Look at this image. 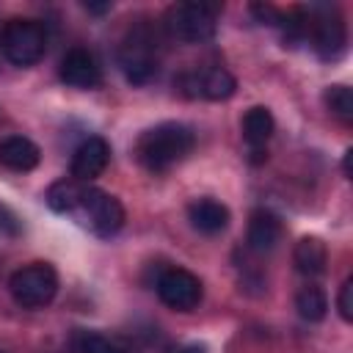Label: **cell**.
Segmentation results:
<instances>
[{
    "label": "cell",
    "mask_w": 353,
    "mask_h": 353,
    "mask_svg": "<svg viewBox=\"0 0 353 353\" xmlns=\"http://www.w3.org/2000/svg\"><path fill=\"white\" fill-rule=\"evenodd\" d=\"M196 146V132L188 124L179 121H163L152 130H146L138 143H135V157L138 163L152 171V174H163L168 168H174L176 163H182Z\"/></svg>",
    "instance_id": "cell-1"
},
{
    "label": "cell",
    "mask_w": 353,
    "mask_h": 353,
    "mask_svg": "<svg viewBox=\"0 0 353 353\" xmlns=\"http://www.w3.org/2000/svg\"><path fill=\"white\" fill-rule=\"evenodd\" d=\"M165 33L176 41L199 44L215 36L218 28V6L210 3H174L165 11Z\"/></svg>",
    "instance_id": "cell-2"
},
{
    "label": "cell",
    "mask_w": 353,
    "mask_h": 353,
    "mask_svg": "<svg viewBox=\"0 0 353 353\" xmlns=\"http://www.w3.org/2000/svg\"><path fill=\"white\" fill-rule=\"evenodd\" d=\"M119 66L135 85H143L157 74V39L152 36L149 25L130 28L119 47Z\"/></svg>",
    "instance_id": "cell-3"
},
{
    "label": "cell",
    "mask_w": 353,
    "mask_h": 353,
    "mask_svg": "<svg viewBox=\"0 0 353 353\" xmlns=\"http://www.w3.org/2000/svg\"><path fill=\"white\" fill-rule=\"evenodd\" d=\"M0 47L14 66H33L44 58V50H47L44 25L36 19H19V17L8 19L0 36Z\"/></svg>",
    "instance_id": "cell-4"
},
{
    "label": "cell",
    "mask_w": 353,
    "mask_h": 353,
    "mask_svg": "<svg viewBox=\"0 0 353 353\" xmlns=\"http://www.w3.org/2000/svg\"><path fill=\"white\" fill-rule=\"evenodd\" d=\"M8 290L22 309H41L58 292V273L47 262H30L11 273Z\"/></svg>",
    "instance_id": "cell-5"
},
{
    "label": "cell",
    "mask_w": 353,
    "mask_h": 353,
    "mask_svg": "<svg viewBox=\"0 0 353 353\" xmlns=\"http://www.w3.org/2000/svg\"><path fill=\"white\" fill-rule=\"evenodd\" d=\"M72 215L99 237H113L124 226L121 201L105 190H97V188H85V193H83V199Z\"/></svg>",
    "instance_id": "cell-6"
},
{
    "label": "cell",
    "mask_w": 353,
    "mask_h": 353,
    "mask_svg": "<svg viewBox=\"0 0 353 353\" xmlns=\"http://www.w3.org/2000/svg\"><path fill=\"white\" fill-rule=\"evenodd\" d=\"M157 295L168 309L190 312L201 301V281L185 268H168L157 276Z\"/></svg>",
    "instance_id": "cell-7"
},
{
    "label": "cell",
    "mask_w": 353,
    "mask_h": 353,
    "mask_svg": "<svg viewBox=\"0 0 353 353\" xmlns=\"http://www.w3.org/2000/svg\"><path fill=\"white\" fill-rule=\"evenodd\" d=\"M320 14H309L306 19V33H312L314 50L320 58L325 61H336L345 52L347 44V33H345V22L334 8H317Z\"/></svg>",
    "instance_id": "cell-8"
},
{
    "label": "cell",
    "mask_w": 353,
    "mask_h": 353,
    "mask_svg": "<svg viewBox=\"0 0 353 353\" xmlns=\"http://www.w3.org/2000/svg\"><path fill=\"white\" fill-rule=\"evenodd\" d=\"M58 72H61V80L66 85H72V88L88 91V88H97L102 83V69H99L94 52L85 50V47H72L61 58V69Z\"/></svg>",
    "instance_id": "cell-9"
},
{
    "label": "cell",
    "mask_w": 353,
    "mask_h": 353,
    "mask_svg": "<svg viewBox=\"0 0 353 353\" xmlns=\"http://www.w3.org/2000/svg\"><path fill=\"white\" fill-rule=\"evenodd\" d=\"M108 163H110V143L99 135H91L72 154V179L91 182L108 168Z\"/></svg>",
    "instance_id": "cell-10"
},
{
    "label": "cell",
    "mask_w": 353,
    "mask_h": 353,
    "mask_svg": "<svg viewBox=\"0 0 353 353\" xmlns=\"http://www.w3.org/2000/svg\"><path fill=\"white\" fill-rule=\"evenodd\" d=\"M190 91V97H204V99H212V102H221V99H229L237 88V80L232 77L229 69L223 66H210V69H201L196 74H188L182 80Z\"/></svg>",
    "instance_id": "cell-11"
},
{
    "label": "cell",
    "mask_w": 353,
    "mask_h": 353,
    "mask_svg": "<svg viewBox=\"0 0 353 353\" xmlns=\"http://www.w3.org/2000/svg\"><path fill=\"white\" fill-rule=\"evenodd\" d=\"M281 240V221L279 215H273L270 210H254L248 218V232H245V243L251 251L256 254H268L279 245Z\"/></svg>",
    "instance_id": "cell-12"
},
{
    "label": "cell",
    "mask_w": 353,
    "mask_h": 353,
    "mask_svg": "<svg viewBox=\"0 0 353 353\" xmlns=\"http://www.w3.org/2000/svg\"><path fill=\"white\" fill-rule=\"evenodd\" d=\"M188 218L193 223V229H199L201 234H218L229 226V207L221 204L218 199H196L188 207Z\"/></svg>",
    "instance_id": "cell-13"
},
{
    "label": "cell",
    "mask_w": 353,
    "mask_h": 353,
    "mask_svg": "<svg viewBox=\"0 0 353 353\" xmlns=\"http://www.w3.org/2000/svg\"><path fill=\"white\" fill-rule=\"evenodd\" d=\"M39 160H41V152L30 138L8 135L0 141V165L11 171H33Z\"/></svg>",
    "instance_id": "cell-14"
},
{
    "label": "cell",
    "mask_w": 353,
    "mask_h": 353,
    "mask_svg": "<svg viewBox=\"0 0 353 353\" xmlns=\"http://www.w3.org/2000/svg\"><path fill=\"white\" fill-rule=\"evenodd\" d=\"M292 262L303 276H320L328 265V248L320 237H301L292 251Z\"/></svg>",
    "instance_id": "cell-15"
},
{
    "label": "cell",
    "mask_w": 353,
    "mask_h": 353,
    "mask_svg": "<svg viewBox=\"0 0 353 353\" xmlns=\"http://www.w3.org/2000/svg\"><path fill=\"white\" fill-rule=\"evenodd\" d=\"M83 193H85V182H77V179L69 176V179L52 182L44 199H47L50 210H55V212H61V215H72V212L77 210Z\"/></svg>",
    "instance_id": "cell-16"
},
{
    "label": "cell",
    "mask_w": 353,
    "mask_h": 353,
    "mask_svg": "<svg viewBox=\"0 0 353 353\" xmlns=\"http://www.w3.org/2000/svg\"><path fill=\"white\" fill-rule=\"evenodd\" d=\"M273 127H276L273 113H270L268 108H262V105L248 108L245 116H243V138H245L248 146H254V149H259V146L268 143V138L273 135Z\"/></svg>",
    "instance_id": "cell-17"
},
{
    "label": "cell",
    "mask_w": 353,
    "mask_h": 353,
    "mask_svg": "<svg viewBox=\"0 0 353 353\" xmlns=\"http://www.w3.org/2000/svg\"><path fill=\"white\" fill-rule=\"evenodd\" d=\"M295 309H298V314H301L303 320L320 323V320L325 317V312H328V298H325V292H323L317 284H306V287H301L298 295H295Z\"/></svg>",
    "instance_id": "cell-18"
},
{
    "label": "cell",
    "mask_w": 353,
    "mask_h": 353,
    "mask_svg": "<svg viewBox=\"0 0 353 353\" xmlns=\"http://www.w3.org/2000/svg\"><path fill=\"white\" fill-rule=\"evenodd\" d=\"M328 110L342 119V121H350L353 119V91L347 85H328L325 94H323Z\"/></svg>",
    "instance_id": "cell-19"
},
{
    "label": "cell",
    "mask_w": 353,
    "mask_h": 353,
    "mask_svg": "<svg viewBox=\"0 0 353 353\" xmlns=\"http://www.w3.org/2000/svg\"><path fill=\"white\" fill-rule=\"evenodd\" d=\"M80 350L83 353H130L127 347H121L119 342H113V339H108L102 334H83Z\"/></svg>",
    "instance_id": "cell-20"
},
{
    "label": "cell",
    "mask_w": 353,
    "mask_h": 353,
    "mask_svg": "<svg viewBox=\"0 0 353 353\" xmlns=\"http://www.w3.org/2000/svg\"><path fill=\"white\" fill-rule=\"evenodd\" d=\"M336 309L342 314V320H353V279H345L342 287H339V295H336Z\"/></svg>",
    "instance_id": "cell-21"
},
{
    "label": "cell",
    "mask_w": 353,
    "mask_h": 353,
    "mask_svg": "<svg viewBox=\"0 0 353 353\" xmlns=\"http://www.w3.org/2000/svg\"><path fill=\"white\" fill-rule=\"evenodd\" d=\"M83 8L91 11V14H105V11H110L113 6H110V3H83Z\"/></svg>",
    "instance_id": "cell-22"
},
{
    "label": "cell",
    "mask_w": 353,
    "mask_h": 353,
    "mask_svg": "<svg viewBox=\"0 0 353 353\" xmlns=\"http://www.w3.org/2000/svg\"><path fill=\"white\" fill-rule=\"evenodd\" d=\"M176 353H207V347L199 345V342H190V345H182Z\"/></svg>",
    "instance_id": "cell-23"
},
{
    "label": "cell",
    "mask_w": 353,
    "mask_h": 353,
    "mask_svg": "<svg viewBox=\"0 0 353 353\" xmlns=\"http://www.w3.org/2000/svg\"><path fill=\"white\" fill-rule=\"evenodd\" d=\"M0 353H6V350H0Z\"/></svg>",
    "instance_id": "cell-24"
}]
</instances>
